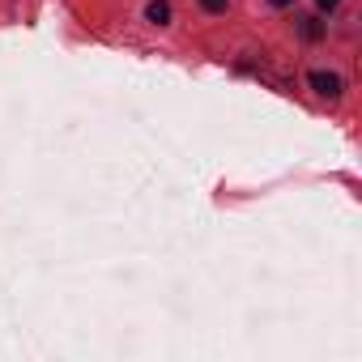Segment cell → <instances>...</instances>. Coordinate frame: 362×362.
I'll list each match as a JSON object with an SVG mask.
<instances>
[{
	"label": "cell",
	"instance_id": "5b68a950",
	"mask_svg": "<svg viewBox=\"0 0 362 362\" xmlns=\"http://www.w3.org/2000/svg\"><path fill=\"white\" fill-rule=\"evenodd\" d=\"M315 5H320V9H337V5H341V0H315Z\"/></svg>",
	"mask_w": 362,
	"mask_h": 362
},
{
	"label": "cell",
	"instance_id": "7a4b0ae2",
	"mask_svg": "<svg viewBox=\"0 0 362 362\" xmlns=\"http://www.w3.org/2000/svg\"><path fill=\"white\" fill-rule=\"evenodd\" d=\"M145 18H149L153 26H166V22H170V5H166V0H149V9H145Z\"/></svg>",
	"mask_w": 362,
	"mask_h": 362
},
{
	"label": "cell",
	"instance_id": "277c9868",
	"mask_svg": "<svg viewBox=\"0 0 362 362\" xmlns=\"http://www.w3.org/2000/svg\"><path fill=\"white\" fill-rule=\"evenodd\" d=\"M201 5H205V9H209V13H222V9H226V5H230V0H201Z\"/></svg>",
	"mask_w": 362,
	"mask_h": 362
},
{
	"label": "cell",
	"instance_id": "8992f818",
	"mask_svg": "<svg viewBox=\"0 0 362 362\" xmlns=\"http://www.w3.org/2000/svg\"><path fill=\"white\" fill-rule=\"evenodd\" d=\"M269 5H273V9H286V5H294V0H269Z\"/></svg>",
	"mask_w": 362,
	"mask_h": 362
},
{
	"label": "cell",
	"instance_id": "3957f363",
	"mask_svg": "<svg viewBox=\"0 0 362 362\" xmlns=\"http://www.w3.org/2000/svg\"><path fill=\"white\" fill-rule=\"evenodd\" d=\"M298 30H303V39H320V22H315V18H303Z\"/></svg>",
	"mask_w": 362,
	"mask_h": 362
},
{
	"label": "cell",
	"instance_id": "6da1fadb",
	"mask_svg": "<svg viewBox=\"0 0 362 362\" xmlns=\"http://www.w3.org/2000/svg\"><path fill=\"white\" fill-rule=\"evenodd\" d=\"M311 90L324 98H341V77L337 73H311Z\"/></svg>",
	"mask_w": 362,
	"mask_h": 362
}]
</instances>
